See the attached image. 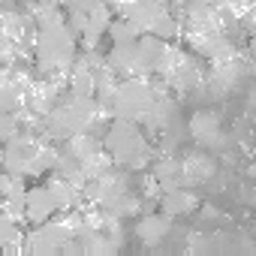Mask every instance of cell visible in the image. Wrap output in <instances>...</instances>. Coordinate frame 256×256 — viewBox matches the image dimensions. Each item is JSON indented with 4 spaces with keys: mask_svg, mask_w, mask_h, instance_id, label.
<instances>
[{
    "mask_svg": "<svg viewBox=\"0 0 256 256\" xmlns=\"http://www.w3.org/2000/svg\"><path fill=\"white\" fill-rule=\"evenodd\" d=\"M42 130L48 139L54 142H64L82 130H96L102 136L106 130V120H108V112L94 100V96H78V94H66V96H58V102L42 114Z\"/></svg>",
    "mask_w": 256,
    "mask_h": 256,
    "instance_id": "1",
    "label": "cell"
},
{
    "mask_svg": "<svg viewBox=\"0 0 256 256\" xmlns=\"http://www.w3.org/2000/svg\"><path fill=\"white\" fill-rule=\"evenodd\" d=\"M100 142H102V151L108 154V160L120 169H145L151 163V145L142 133V124H136V120L108 118Z\"/></svg>",
    "mask_w": 256,
    "mask_h": 256,
    "instance_id": "2",
    "label": "cell"
},
{
    "mask_svg": "<svg viewBox=\"0 0 256 256\" xmlns=\"http://www.w3.org/2000/svg\"><path fill=\"white\" fill-rule=\"evenodd\" d=\"M76 54H78V40L66 28V22L46 24L34 34V60L40 76H66Z\"/></svg>",
    "mask_w": 256,
    "mask_h": 256,
    "instance_id": "3",
    "label": "cell"
},
{
    "mask_svg": "<svg viewBox=\"0 0 256 256\" xmlns=\"http://www.w3.org/2000/svg\"><path fill=\"white\" fill-rule=\"evenodd\" d=\"M157 94H163V82L157 76H124V82H118V88L112 94L108 118H124V120L142 124V118L148 114Z\"/></svg>",
    "mask_w": 256,
    "mask_h": 256,
    "instance_id": "4",
    "label": "cell"
},
{
    "mask_svg": "<svg viewBox=\"0 0 256 256\" xmlns=\"http://www.w3.org/2000/svg\"><path fill=\"white\" fill-rule=\"evenodd\" d=\"M78 220H82V214L66 211V217H60V220L48 217V220L36 223V226H34V232H28V235L22 238L24 253H34V256H54V253H60L64 241L76 235Z\"/></svg>",
    "mask_w": 256,
    "mask_h": 256,
    "instance_id": "5",
    "label": "cell"
},
{
    "mask_svg": "<svg viewBox=\"0 0 256 256\" xmlns=\"http://www.w3.org/2000/svg\"><path fill=\"white\" fill-rule=\"evenodd\" d=\"M190 40V48L205 58V60H220V58H229L235 52L232 40L226 30H202V34H187Z\"/></svg>",
    "mask_w": 256,
    "mask_h": 256,
    "instance_id": "6",
    "label": "cell"
},
{
    "mask_svg": "<svg viewBox=\"0 0 256 256\" xmlns=\"http://www.w3.org/2000/svg\"><path fill=\"white\" fill-rule=\"evenodd\" d=\"M54 214L58 211H54V202L48 196V187L46 184L28 187V193H24V220L36 226V223H42V220H48Z\"/></svg>",
    "mask_w": 256,
    "mask_h": 256,
    "instance_id": "7",
    "label": "cell"
},
{
    "mask_svg": "<svg viewBox=\"0 0 256 256\" xmlns=\"http://www.w3.org/2000/svg\"><path fill=\"white\" fill-rule=\"evenodd\" d=\"M169 6L163 4V0H126V6L118 12V16H124V18H130L142 34L151 28V22L157 18V16H163Z\"/></svg>",
    "mask_w": 256,
    "mask_h": 256,
    "instance_id": "8",
    "label": "cell"
},
{
    "mask_svg": "<svg viewBox=\"0 0 256 256\" xmlns=\"http://www.w3.org/2000/svg\"><path fill=\"white\" fill-rule=\"evenodd\" d=\"M157 202H160V211H163L166 217H184V214H193L196 205H199V199H196V193H193L190 187L163 190Z\"/></svg>",
    "mask_w": 256,
    "mask_h": 256,
    "instance_id": "9",
    "label": "cell"
},
{
    "mask_svg": "<svg viewBox=\"0 0 256 256\" xmlns=\"http://www.w3.org/2000/svg\"><path fill=\"white\" fill-rule=\"evenodd\" d=\"M151 178L157 181L160 193H163V190H175V187H187L181 157H160V160L154 163V175H151Z\"/></svg>",
    "mask_w": 256,
    "mask_h": 256,
    "instance_id": "10",
    "label": "cell"
},
{
    "mask_svg": "<svg viewBox=\"0 0 256 256\" xmlns=\"http://www.w3.org/2000/svg\"><path fill=\"white\" fill-rule=\"evenodd\" d=\"M46 187H48V196H52V202H54V211L66 214V211H76V208H78L82 190H76V187H72L70 181H64L60 175H52Z\"/></svg>",
    "mask_w": 256,
    "mask_h": 256,
    "instance_id": "11",
    "label": "cell"
},
{
    "mask_svg": "<svg viewBox=\"0 0 256 256\" xmlns=\"http://www.w3.org/2000/svg\"><path fill=\"white\" fill-rule=\"evenodd\" d=\"M169 229H172V223H169L166 214H145V217L136 223V238H139L142 244H148V247H157V244L169 235Z\"/></svg>",
    "mask_w": 256,
    "mask_h": 256,
    "instance_id": "12",
    "label": "cell"
},
{
    "mask_svg": "<svg viewBox=\"0 0 256 256\" xmlns=\"http://www.w3.org/2000/svg\"><path fill=\"white\" fill-rule=\"evenodd\" d=\"M54 175H60L64 181H70L76 190H82L84 187V166H82V160H76L72 154H66V151H58V157H54Z\"/></svg>",
    "mask_w": 256,
    "mask_h": 256,
    "instance_id": "13",
    "label": "cell"
},
{
    "mask_svg": "<svg viewBox=\"0 0 256 256\" xmlns=\"http://www.w3.org/2000/svg\"><path fill=\"white\" fill-rule=\"evenodd\" d=\"M145 34H151V36H157V40L172 42V40H178V36L184 34V24H181V18H178L172 10H166L163 16H157V18L151 22V28H148Z\"/></svg>",
    "mask_w": 256,
    "mask_h": 256,
    "instance_id": "14",
    "label": "cell"
},
{
    "mask_svg": "<svg viewBox=\"0 0 256 256\" xmlns=\"http://www.w3.org/2000/svg\"><path fill=\"white\" fill-rule=\"evenodd\" d=\"M190 133L199 139V142H217V136H220V120L214 118V114H208V112H199L193 120H190Z\"/></svg>",
    "mask_w": 256,
    "mask_h": 256,
    "instance_id": "15",
    "label": "cell"
},
{
    "mask_svg": "<svg viewBox=\"0 0 256 256\" xmlns=\"http://www.w3.org/2000/svg\"><path fill=\"white\" fill-rule=\"evenodd\" d=\"M106 36H108V42H133V40H139V36H142V30H139L130 18L118 16V18H112V22H108Z\"/></svg>",
    "mask_w": 256,
    "mask_h": 256,
    "instance_id": "16",
    "label": "cell"
},
{
    "mask_svg": "<svg viewBox=\"0 0 256 256\" xmlns=\"http://www.w3.org/2000/svg\"><path fill=\"white\" fill-rule=\"evenodd\" d=\"M34 18H36L40 28L58 24V22H64V6L58 4V0H40V4L34 6Z\"/></svg>",
    "mask_w": 256,
    "mask_h": 256,
    "instance_id": "17",
    "label": "cell"
},
{
    "mask_svg": "<svg viewBox=\"0 0 256 256\" xmlns=\"http://www.w3.org/2000/svg\"><path fill=\"white\" fill-rule=\"evenodd\" d=\"M22 130V120H18V112H0V145H4L12 133Z\"/></svg>",
    "mask_w": 256,
    "mask_h": 256,
    "instance_id": "18",
    "label": "cell"
},
{
    "mask_svg": "<svg viewBox=\"0 0 256 256\" xmlns=\"http://www.w3.org/2000/svg\"><path fill=\"white\" fill-rule=\"evenodd\" d=\"M163 4H166V6H169V10H172V12H175V10H178V6H181V4H184V0H163Z\"/></svg>",
    "mask_w": 256,
    "mask_h": 256,
    "instance_id": "19",
    "label": "cell"
},
{
    "mask_svg": "<svg viewBox=\"0 0 256 256\" xmlns=\"http://www.w3.org/2000/svg\"><path fill=\"white\" fill-rule=\"evenodd\" d=\"M4 181H6V172H4V169H0V187H4Z\"/></svg>",
    "mask_w": 256,
    "mask_h": 256,
    "instance_id": "20",
    "label": "cell"
},
{
    "mask_svg": "<svg viewBox=\"0 0 256 256\" xmlns=\"http://www.w3.org/2000/svg\"><path fill=\"white\" fill-rule=\"evenodd\" d=\"M0 157H4V151H0Z\"/></svg>",
    "mask_w": 256,
    "mask_h": 256,
    "instance_id": "21",
    "label": "cell"
}]
</instances>
